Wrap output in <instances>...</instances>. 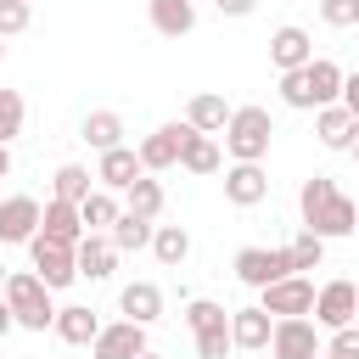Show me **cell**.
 Wrapping results in <instances>:
<instances>
[{
  "mask_svg": "<svg viewBox=\"0 0 359 359\" xmlns=\"http://www.w3.org/2000/svg\"><path fill=\"white\" fill-rule=\"evenodd\" d=\"M297 213H303V230H314L320 241H337V236H353V230H359V202L342 196L331 174H309V180H303Z\"/></svg>",
  "mask_w": 359,
  "mask_h": 359,
  "instance_id": "obj_1",
  "label": "cell"
},
{
  "mask_svg": "<svg viewBox=\"0 0 359 359\" xmlns=\"http://www.w3.org/2000/svg\"><path fill=\"white\" fill-rule=\"evenodd\" d=\"M269 140H275V123L264 107H236L230 123H224V151L236 163H264L269 157Z\"/></svg>",
  "mask_w": 359,
  "mask_h": 359,
  "instance_id": "obj_2",
  "label": "cell"
},
{
  "mask_svg": "<svg viewBox=\"0 0 359 359\" xmlns=\"http://www.w3.org/2000/svg\"><path fill=\"white\" fill-rule=\"evenodd\" d=\"M6 303H11V314H17V325H22V331H50V325H56L50 286H45L34 269H17V275L6 280Z\"/></svg>",
  "mask_w": 359,
  "mask_h": 359,
  "instance_id": "obj_3",
  "label": "cell"
},
{
  "mask_svg": "<svg viewBox=\"0 0 359 359\" xmlns=\"http://www.w3.org/2000/svg\"><path fill=\"white\" fill-rule=\"evenodd\" d=\"M314 297H320V286H314L309 275H286V280L264 286L258 309H264L269 320H303V314H314Z\"/></svg>",
  "mask_w": 359,
  "mask_h": 359,
  "instance_id": "obj_4",
  "label": "cell"
},
{
  "mask_svg": "<svg viewBox=\"0 0 359 359\" xmlns=\"http://www.w3.org/2000/svg\"><path fill=\"white\" fill-rule=\"evenodd\" d=\"M286 275H297L292 269V252L286 247H241L236 252V280L241 286H275V280H286Z\"/></svg>",
  "mask_w": 359,
  "mask_h": 359,
  "instance_id": "obj_5",
  "label": "cell"
},
{
  "mask_svg": "<svg viewBox=\"0 0 359 359\" xmlns=\"http://www.w3.org/2000/svg\"><path fill=\"white\" fill-rule=\"evenodd\" d=\"M314 325H320V331L359 325V286H353V280H325L320 297H314Z\"/></svg>",
  "mask_w": 359,
  "mask_h": 359,
  "instance_id": "obj_6",
  "label": "cell"
},
{
  "mask_svg": "<svg viewBox=\"0 0 359 359\" xmlns=\"http://www.w3.org/2000/svg\"><path fill=\"white\" fill-rule=\"evenodd\" d=\"M28 264H34V275H39L50 292H62V286L79 280V258H73V247H56V241H45V236L28 241Z\"/></svg>",
  "mask_w": 359,
  "mask_h": 359,
  "instance_id": "obj_7",
  "label": "cell"
},
{
  "mask_svg": "<svg viewBox=\"0 0 359 359\" xmlns=\"http://www.w3.org/2000/svg\"><path fill=\"white\" fill-rule=\"evenodd\" d=\"M269 353H275V359H320V353H325V337H320V325H314L309 314H303V320H275Z\"/></svg>",
  "mask_w": 359,
  "mask_h": 359,
  "instance_id": "obj_8",
  "label": "cell"
},
{
  "mask_svg": "<svg viewBox=\"0 0 359 359\" xmlns=\"http://www.w3.org/2000/svg\"><path fill=\"white\" fill-rule=\"evenodd\" d=\"M185 135H191V123L180 118V123H163V129H151L135 151H140V168L146 174H163V168H174L180 163V146H185Z\"/></svg>",
  "mask_w": 359,
  "mask_h": 359,
  "instance_id": "obj_9",
  "label": "cell"
},
{
  "mask_svg": "<svg viewBox=\"0 0 359 359\" xmlns=\"http://www.w3.org/2000/svg\"><path fill=\"white\" fill-rule=\"evenodd\" d=\"M39 219H45V208L34 202V196H0V241L6 247H28L34 236H39Z\"/></svg>",
  "mask_w": 359,
  "mask_h": 359,
  "instance_id": "obj_10",
  "label": "cell"
},
{
  "mask_svg": "<svg viewBox=\"0 0 359 359\" xmlns=\"http://www.w3.org/2000/svg\"><path fill=\"white\" fill-rule=\"evenodd\" d=\"M140 353H146V325H135V320H112L90 342V359H140Z\"/></svg>",
  "mask_w": 359,
  "mask_h": 359,
  "instance_id": "obj_11",
  "label": "cell"
},
{
  "mask_svg": "<svg viewBox=\"0 0 359 359\" xmlns=\"http://www.w3.org/2000/svg\"><path fill=\"white\" fill-rule=\"evenodd\" d=\"M269 62H275L280 73L309 67V62H314V39H309V28H297V22L275 28V34H269Z\"/></svg>",
  "mask_w": 359,
  "mask_h": 359,
  "instance_id": "obj_12",
  "label": "cell"
},
{
  "mask_svg": "<svg viewBox=\"0 0 359 359\" xmlns=\"http://www.w3.org/2000/svg\"><path fill=\"white\" fill-rule=\"evenodd\" d=\"M269 196V174H264V163H230L224 168V202H236V208H258Z\"/></svg>",
  "mask_w": 359,
  "mask_h": 359,
  "instance_id": "obj_13",
  "label": "cell"
},
{
  "mask_svg": "<svg viewBox=\"0 0 359 359\" xmlns=\"http://www.w3.org/2000/svg\"><path fill=\"white\" fill-rule=\"evenodd\" d=\"M314 135H320V146L325 151H353V140H359V118L337 101V107H320L314 112Z\"/></svg>",
  "mask_w": 359,
  "mask_h": 359,
  "instance_id": "obj_14",
  "label": "cell"
},
{
  "mask_svg": "<svg viewBox=\"0 0 359 359\" xmlns=\"http://www.w3.org/2000/svg\"><path fill=\"white\" fill-rule=\"evenodd\" d=\"M39 236L56 241V247H79L90 230H84V219H79L73 202H56V196H50V202H45V219H39Z\"/></svg>",
  "mask_w": 359,
  "mask_h": 359,
  "instance_id": "obj_15",
  "label": "cell"
},
{
  "mask_svg": "<svg viewBox=\"0 0 359 359\" xmlns=\"http://www.w3.org/2000/svg\"><path fill=\"white\" fill-rule=\"evenodd\" d=\"M230 112H236V107H230L219 90H196V95H191V107H185V123H191L196 135H224Z\"/></svg>",
  "mask_w": 359,
  "mask_h": 359,
  "instance_id": "obj_16",
  "label": "cell"
},
{
  "mask_svg": "<svg viewBox=\"0 0 359 359\" xmlns=\"http://www.w3.org/2000/svg\"><path fill=\"white\" fill-rule=\"evenodd\" d=\"M140 174H146V168H140V151H135V146L101 151V163H95V180H101V191H129Z\"/></svg>",
  "mask_w": 359,
  "mask_h": 359,
  "instance_id": "obj_17",
  "label": "cell"
},
{
  "mask_svg": "<svg viewBox=\"0 0 359 359\" xmlns=\"http://www.w3.org/2000/svg\"><path fill=\"white\" fill-rule=\"evenodd\" d=\"M118 309H123V320L151 325V320H163V286H157V280H129V286L118 292Z\"/></svg>",
  "mask_w": 359,
  "mask_h": 359,
  "instance_id": "obj_18",
  "label": "cell"
},
{
  "mask_svg": "<svg viewBox=\"0 0 359 359\" xmlns=\"http://www.w3.org/2000/svg\"><path fill=\"white\" fill-rule=\"evenodd\" d=\"M269 337H275V320L252 303V309H230V342L236 348H247V353H258V348H269Z\"/></svg>",
  "mask_w": 359,
  "mask_h": 359,
  "instance_id": "obj_19",
  "label": "cell"
},
{
  "mask_svg": "<svg viewBox=\"0 0 359 359\" xmlns=\"http://www.w3.org/2000/svg\"><path fill=\"white\" fill-rule=\"evenodd\" d=\"M146 17L163 39H185L196 28V0H146Z\"/></svg>",
  "mask_w": 359,
  "mask_h": 359,
  "instance_id": "obj_20",
  "label": "cell"
},
{
  "mask_svg": "<svg viewBox=\"0 0 359 359\" xmlns=\"http://www.w3.org/2000/svg\"><path fill=\"white\" fill-rule=\"evenodd\" d=\"M73 258H79V280H107V275L118 269V247H112V236H84V241L73 247Z\"/></svg>",
  "mask_w": 359,
  "mask_h": 359,
  "instance_id": "obj_21",
  "label": "cell"
},
{
  "mask_svg": "<svg viewBox=\"0 0 359 359\" xmlns=\"http://www.w3.org/2000/svg\"><path fill=\"white\" fill-rule=\"evenodd\" d=\"M67 348H90L95 337H101V320H95V309H84V303H67V309H56V325H50Z\"/></svg>",
  "mask_w": 359,
  "mask_h": 359,
  "instance_id": "obj_22",
  "label": "cell"
},
{
  "mask_svg": "<svg viewBox=\"0 0 359 359\" xmlns=\"http://www.w3.org/2000/svg\"><path fill=\"white\" fill-rule=\"evenodd\" d=\"M303 73H309V95H314V112H320V107H337V101H342V79H348V73H342V67H337L331 56H314V62H309Z\"/></svg>",
  "mask_w": 359,
  "mask_h": 359,
  "instance_id": "obj_23",
  "label": "cell"
},
{
  "mask_svg": "<svg viewBox=\"0 0 359 359\" xmlns=\"http://www.w3.org/2000/svg\"><path fill=\"white\" fill-rule=\"evenodd\" d=\"M79 135H84L95 151H118V146H123V118H118L112 107H101V112H90V118L79 123Z\"/></svg>",
  "mask_w": 359,
  "mask_h": 359,
  "instance_id": "obj_24",
  "label": "cell"
},
{
  "mask_svg": "<svg viewBox=\"0 0 359 359\" xmlns=\"http://www.w3.org/2000/svg\"><path fill=\"white\" fill-rule=\"evenodd\" d=\"M118 213H123V208H118V196H112V191H90V196L79 202V219H84V230H90V236H107V230L118 224Z\"/></svg>",
  "mask_w": 359,
  "mask_h": 359,
  "instance_id": "obj_25",
  "label": "cell"
},
{
  "mask_svg": "<svg viewBox=\"0 0 359 359\" xmlns=\"http://www.w3.org/2000/svg\"><path fill=\"white\" fill-rule=\"evenodd\" d=\"M180 168H191V174H219V140L191 129L185 146H180Z\"/></svg>",
  "mask_w": 359,
  "mask_h": 359,
  "instance_id": "obj_26",
  "label": "cell"
},
{
  "mask_svg": "<svg viewBox=\"0 0 359 359\" xmlns=\"http://www.w3.org/2000/svg\"><path fill=\"white\" fill-rule=\"evenodd\" d=\"M123 213H135V219H151V224H157V213H163V185H157L151 174H140V180L123 191Z\"/></svg>",
  "mask_w": 359,
  "mask_h": 359,
  "instance_id": "obj_27",
  "label": "cell"
},
{
  "mask_svg": "<svg viewBox=\"0 0 359 359\" xmlns=\"http://www.w3.org/2000/svg\"><path fill=\"white\" fill-rule=\"evenodd\" d=\"M107 236H112V247H118V252H140V247H151L157 224H151V219H135V213H118V224H112Z\"/></svg>",
  "mask_w": 359,
  "mask_h": 359,
  "instance_id": "obj_28",
  "label": "cell"
},
{
  "mask_svg": "<svg viewBox=\"0 0 359 359\" xmlns=\"http://www.w3.org/2000/svg\"><path fill=\"white\" fill-rule=\"evenodd\" d=\"M151 252H157V264H163V269L185 264V258H191V236H185V224H157V236H151Z\"/></svg>",
  "mask_w": 359,
  "mask_h": 359,
  "instance_id": "obj_29",
  "label": "cell"
},
{
  "mask_svg": "<svg viewBox=\"0 0 359 359\" xmlns=\"http://www.w3.org/2000/svg\"><path fill=\"white\" fill-rule=\"evenodd\" d=\"M90 191H95V185H90V168H79V163H62L56 180H50V196H56V202H73V208H79Z\"/></svg>",
  "mask_w": 359,
  "mask_h": 359,
  "instance_id": "obj_30",
  "label": "cell"
},
{
  "mask_svg": "<svg viewBox=\"0 0 359 359\" xmlns=\"http://www.w3.org/2000/svg\"><path fill=\"white\" fill-rule=\"evenodd\" d=\"M185 325H191L196 337L224 331V325H230V309H224V303H208V297H191V303H185Z\"/></svg>",
  "mask_w": 359,
  "mask_h": 359,
  "instance_id": "obj_31",
  "label": "cell"
},
{
  "mask_svg": "<svg viewBox=\"0 0 359 359\" xmlns=\"http://www.w3.org/2000/svg\"><path fill=\"white\" fill-rule=\"evenodd\" d=\"M22 118H28L22 95H17V90H0V146H11V140L22 135Z\"/></svg>",
  "mask_w": 359,
  "mask_h": 359,
  "instance_id": "obj_32",
  "label": "cell"
},
{
  "mask_svg": "<svg viewBox=\"0 0 359 359\" xmlns=\"http://www.w3.org/2000/svg\"><path fill=\"white\" fill-rule=\"evenodd\" d=\"M286 252H292V269L303 275V269H320V258H325V241H320L314 230H303V236H297Z\"/></svg>",
  "mask_w": 359,
  "mask_h": 359,
  "instance_id": "obj_33",
  "label": "cell"
},
{
  "mask_svg": "<svg viewBox=\"0 0 359 359\" xmlns=\"http://www.w3.org/2000/svg\"><path fill=\"white\" fill-rule=\"evenodd\" d=\"M280 101L297 107V112H314V95H309V73L303 67L297 73H280Z\"/></svg>",
  "mask_w": 359,
  "mask_h": 359,
  "instance_id": "obj_34",
  "label": "cell"
},
{
  "mask_svg": "<svg viewBox=\"0 0 359 359\" xmlns=\"http://www.w3.org/2000/svg\"><path fill=\"white\" fill-rule=\"evenodd\" d=\"M28 22H34V6H28V0H0V39L22 34Z\"/></svg>",
  "mask_w": 359,
  "mask_h": 359,
  "instance_id": "obj_35",
  "label": "cell"
},
{
  "mask_svg": "<svg viewBox=\"0 0 359 359\" xmlns=\"http://www.w3.org/2000/svg\"><path fill=\"white\" fill-rule=\"evenodd\" d=\"M320 17L331 28H359V0H320Z\"/></svg>",
  "mask_w": 359,
  "mask_h": 359,
  "instance_id": "obj_36",
  "label": "cell"
},
{
  "mask_svg": "<svg viewBox=\"0 0 359 359\" xmlns=\"http://www.w3.org/2000/svg\"><path fill=\"white\" fill-rule=\"evenodd\" d=\"M230 325L224 331H208V337H196V359H230Z\"/></svg>",
  "mask_w": 359,
  "mask_h": 359,
  "instance_id": "obj_37",
  "label": "cell"
},
{
  "mask_svg": "<svg viewBox=\"0 0 359 359\" xmlns=\"http://www.w3.org/2000/svg\"><path fill=\"white\" fill-rule=\"evenodd\" d=\"M325 353H337V359H359V325H342V331H331Z\"/></svg>",
  "mask_w": 359,
  "mask_h": 359,
  "instance_id": "obj_38",
  "label": "cell"
},
{
  "mask_svg": "<svg viewBox=\"0 0 359 359\" xmlns=\"http://www.w3.org/2000/svg\"><path fill=\"white\" fill-rule=\"evenodd\" d=\"M213 6H219L224 17H252V11H258V0H213Z\"/></svg>",
  "mask_w": 359,
  "mask_h": 359,
  "instance_id": "obj_39",
  "label": "cell"
},
{
  "mask_svg": "<svg viewBox=\"0 0 359 359\" xmlns=\"http://www.w3.org/2000/svg\"><path fill=\"white\" fill-rule=\"evenodd\" d=\"M342 107L359 118V73H348V79H342Z\"/></svg>",
  "mask_w": 359,
  "mask_h": 359,
  "instance_id": "obj_40",
  "label": "cell"
},
{
  "mask_svg": "<svg viewBox=\"0 0 359 359\" xmlns=\"http://www.w3.org/2000/svg\"><path fill=\"white\" fill-rule=\"evenodd\" d=\"M11 325H17V314H11V303H6V292H0V337H6Z\"/></svg>",
  "mask_w": 359,
  "mask_h": 359,
  "instance_id": "obj_41",
  "label": "cell"
},
{
  "mask_svg": "<svg viewBox=\"0 0 359 359\" xmlns=\"http://www.w3.org/2000/svg\"><path fill=\"white\" fill-rule=\"evenodd\" d=\"M6 174H11V151L0 146V180H6Z\"/></svg>",
  "mask_w": 359,
  "mask_h": 359,
  "instance_id": "obj_42",
  "label": "cell"
},
{
  "mask_svg": "<svg viewBox=\"0 0 359 359\" xmlns=\"http://www.w3.org/2000/svg\"><path fill=\"white\" fill-rule=\"evenodd\" d=\"M6 280H11V275H6V264H0V292H6Z\"/></svg>",
  "mask_w": 359,
  "mask_h": 359,
  "instance_id": "obj_43",
  "label": "cell"
},
{
  "mask_svg": "<svg viewBox=\"0 0 359 359\" xmlns=\"http://www.w3.org/2000/svg\"><path fill=\"white\" fill-rule=\"evenodd\" d=\"M140 359H163V353H151V348H146V353H140Z\"/></svg>",
  "mask_w": 359,
  "mask_h": 359,
  "instance_id": "obj_44",
  "label": "cell"
},
{
  "mask_svg": "<svg viewBox=\"0 0 359 359\" xmlns=\"http://www.w3.org/2000/svg\"><path fill=\"white\" fill-rule=\"evenodd\" d=\"M0 62H6V39H0Z\"/></svg>",
  "mask_w": 359,
  "mask_h": 359,
  "instance_id": "obj_45",
  "label": "cell"
},
{
  "mask_svg": "<svg viewBox=\"0 0 359 359\" xmlns=\"http://www.w3.org/2000/svg\"><path fill=\"white\" fill-rule=\"evenodd\" d=\"M353 157H359V140H353Z\"/></svg>",
  "mask_w": 359,
  "mask_h": 359,
  "instance_id": "obj_46",
  "label": "cell"
},
{
  "mask_svg": "<svg viewBox=\"0 0 359 359\" xmlns=\"http://www.w3.org/2000/svg\"><path fill=\"white\" fill-rule=\"evenodd\" d=\"M320 359H337V353H320Z\"/></svg>",
  "mask_w": 359,
  "mask_h": 359,
  "instance_id": "obj_47",
  "label": "cell"
},
{
  "mask_svg": "<svg viewBox=\"0 0 359 359\" xmlns=\"http://www.w3.org/2000/svg\"><path fill=\"white\" fill-rule=\"evenodd\" d=\"M28 6H34V0H28Z\"/></svg>",
  "mask_w": 359,
  "mask_h": 359,
  "instance_id": "obj_48",
  "label": "cell"
}]
</instances>
